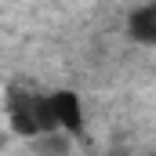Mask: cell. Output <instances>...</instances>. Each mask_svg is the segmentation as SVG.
Wrapping results in <instances>:
<instances>
[{
  "label": "cell",
  "mask_w": 156,
  "mask_h": 156,
  "mask_svg": "<svg viewBox=\"0 0 156 156\" xmlns=\"http://www.w3.org/2000/svg\"><path fill=\"white\" fill-rule=\"evenodd\" d=\"M7 109H11V127H15L18 134H26V138L44 134V131H58L47 98H40V94H22V91H15V94L7 98Z\"/></svg>",
  "instance_id": "cell-1"
},
{
  "label": "cell",
  "mask_w": 156,
  "mask_h": 156,
  "mask_svg": "<svg viewBox=\"0 0 156 156\" xmlns=\"http://www.w3.org/2000/svg\"><path fill=\"white\" fill-rule=\"evenodd\" d=\"M47 105H51V116H55L58 131H66V134L83 131V102H80L76 91H55V94H47Z\"/></svg>",
  "instance_id": "cell-2"
},
{
  "label": "cell",
  "mask_w": 156,
  "mask_h": 156,
  "mask_svg": "<svg viewBox=\"0 0 156 156\" xmlns=\"http://www.w3.org/2000/svg\"><path fill=\"white\" fill-rule=\"evenodd\" d=\"M127 37L142 47L156 44V4H142L127 15Z\"/></svg>",
  "instance_id": "cell-3"
}]
</instances>
